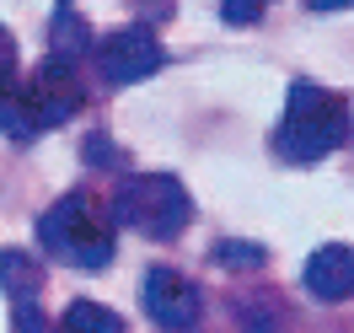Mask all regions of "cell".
<instances>
[{"mask_svg": "<svg viewBox=\"0 0 354 333\" xmlns=\"http://www.w3.org/2000/svg\"><path fill=\"white\" fill-rule=\"evenodd\" d=\"M268 6H274V0H221V17H225L231 27H252Z\"/></svg>", "mask_w": 354, "mask_h": 333, "instance_id": "8fae6325", "label": "cell"}, {"mask_svg": "<svg viewBox=\"0 0 354 333\" xmlns=\"http://www.w3.org/2000/svg\"><path fill=\"white\" fill-rule=\"evenodd\" d=\"M215 258H221V264H263V247H236V242H225V247H215Z\"/></svg>", "mask_w": 354, "mask_h": 333, "instance_id": "9a60e30c", "label": "cell"}, {"mask_svg": "<svg viewBox=\"0 0 354 333\" xmlns=\"http://www.w3.org/2000/svg\"><path fill=\"white\" fill-rule=\"evenodd\" d=\"M301 285H306L317 301H349V290H354V253L344 242L317 247V253L306 258V269H301Z\"/></svg>", "mask_w": 354, "mask_h": 333, "instance_id": "52a82bcc", "label": "cell"}, {"mask_svg": "<svg viewBox=\"0 0 354 333\" xmlns=\"http://www.w3.org/2000/svg\"><path fill=\"white\" fill-rule=\"evenodd\" d=\"M97 65H102V75L113 87H134V81H145V75H156L167 65V48H161V38L151 27H118L97 44Z\"/></svg>", "mask_w": 354, "mask_h": 333, "instance_id": "5b68a950", "label": "cell"}, {"mask_svg": "<svg viewBox=\"0 0 354 333\" xmlns=\"http://www.w3.org/2000/svg\"><path fill=\"white\" fill-rule=\"evenodd\" d=\"M38 242H44L54 258H70L75 269H102L113 258L118 237H113V215L108 210L91 199L86 188H75V194H65L59 204L44 210Z\"/></svg>", "mask_w": 354, "mask_h": 333, "instance_id": "7a4b0ae2", "label": "cell"}, {"mask_svg": "<svg viewBox=\"0 0 354 333\" xmlns=\"http://www.w3.org/2000/svg\"><path fill=\"white\" fill-rule=\"evenodd\" d=\"M108 215H113V221H124V226H134L140 237L177 242L183 226L194 221V199H188V188H183L172 172H145V178L118 183Z\"/></svg>", "mask_w": 354, "mask_h": 333, "instance_id": "3957f363", "label": "cell"}, {"mask_svg": "<svg viewBox=\"0 0 354 333\" xmlns=\"http://www.w3.org/2000/svg\"><path fill=\"white\" fill-rule=\"evenodd\" d=\"M0 290H6L11 301H38V290H44L38 258H27L22 247H6V253H0Z\"/></svg>", "mask_w": 354, "mask_h": 333, "instance_id": "ba28073f", "label": "cell"}, {"mask_svg": "<svg viewBox=\"0 0 354 333\" xmlns=\"http://www.w3.org/2000/svg\"><path fill=\"white\" fill-rule=\"evenodd\" d=\"M349 140V102L317 81H295L285 97V118L274 134V151L285 161H322Z\"/></svg>", "mask_w": 354, "mask_h": 333, "instance_id": "6da1fadb", "label": "cell"}, {"mask_svg": "<svg viewBox=\"0 0 354 333\" xmlns=\"http://www.w3.org/2000/svg\"><path fill=\"white\" fill-rule=\"evenodd\" d=\"M311 11H322V17H328V11H344V6H349V0H306Z\"/></svg>", "mask_w": 354, "mask_h": 333, "instance_id": "2e32d148", "label": "cell"}, {"mask_svg": "<svg viewBox=\"0 0 354 333\" xmlns=\"http://www.w3.org/2000/svg\"><path fill=\"white\" fill-rule=\"evenodd\" d=\"M17 97H22V113H27V124H32V134L65 124L70 113H81V87H75V75L59 70V65H44L38 75L17 81Z\"/></svg>", "mask_w": 354, "mask_h": 333, "instance_id": "8992f818", "label": "cell"}, {"mask_svg": "<svg viewBox=\"0 0 354 333\" xmlns=\"http://www.w3.org/2000/svg\"><path fill=\"white\" fill-rule=\"evenodd\" d=\"M86 48H91V33H86V22H81V17L59 11V17L48 22V65L70 70L81 54H86Z\"/></svg>", "mask_w": 354, "mask_h": 333, "instance_id": "9c48e42d", "label": "cell"}, {"mask_svg": "<svg viewBox=\"0 0 354 333\" xmlns=\"http://www.w3.org/2000/svg\"><path fill=\"white\" fill-rule=\"evenodd\" d=\"M17 81V38L0 27V87H11Z\"/></svg>", "mask_w": 354, "mask_h": 333, "instance_id": "5bb4252c", "label": "cell"}, {"mask_svg": "<svg viewBox=\"0 0 354 333\" xmlns=\"http://www.w3.org/2000/svg\"><path fill=\"white\" fill-rule=\"evenodd\" d=\"M140 301H145V312H151V323L167 328V333H188V328H199V317H204L199 280H188L183 269H167V264H156L151 274H145Z\"/></svg>", "mask_w": 354, "mask_h": 333, "instance_id": "277c9868", "label": "cell"}, {"mask_svg": "<svg viewBox=\"0 0 354 333\" xmlns=\"http://www.w3.org/2000/svg\"><path fill=\"white\" fill-rule=\"evenodd\" d=\"M59 333H124V317L102 301H70Z\"/></svg>", "mask_w": 354, "mask_h": 333, "instance_id": "30bf717a", "label": "cell"}, {"mask_svg": "<svg viewBox=\"0 0 354 333\" xmlns=\"http://www.w3.org/2000/svg\"><path fill=\"white\" fill-rule=\"evenodd\" d=\"M86 161H91V167H118V161H124V151H118V145H108V134H91Z\"/></svg>", "mask_w": 354, "mask_h": 333, "instance_id": "7c38bea8", "label": "cell"}, {"mask_svg": "<svg viewBox=\"0 0 354 333\" xmlns=\"http://www.w3.org/2000/svg\"><path fill=\"white\" fill-rule=\"evenodd\" d=\"M11 328H17V333H44V312H38V301H17Z\"/></svg>", "mask_w": 354, "mask_h": 333, "instance_id": "4fadbf2b", "label": "cell"}]
</instances>
